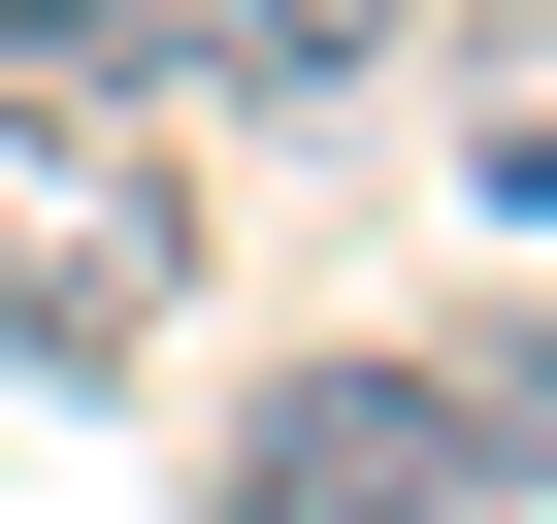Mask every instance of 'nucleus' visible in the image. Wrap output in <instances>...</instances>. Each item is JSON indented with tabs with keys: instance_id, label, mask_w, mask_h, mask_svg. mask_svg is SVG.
<instances>
[{
	"instance_id": "1",
	"label": "nucleus",
	"mask_w": 557,
	"mask_h": 524,
	"mask_svg": "<svg viewBox=\"0 0 557 524\" xmlns=\"http://www.w3.org/2000/svg\"><path fill=\"white\" fill-rule=\"evenodd\" d=\"M197 296V197H164V99L132 66H0V361H164Z\"/></svg>"
},
{
	"instance_id": "2",
	"label": "nucleus",
	"mask_w": 557,
	"mask_h": 524,
	"mask_svg": "<svg viewBox=\"0 0 557 524\" xmlns=\"http://www.w3.org/2000/svg\"><path fill=\"white\" fill-rule=\"evenodd\" d=\"M230 524H492V491H459V394H426V361H262Z\"/></svg>"
},
{
	"instance_id": "3",
	"label": "nucleus",
	"mask_w": 557,
	"mask_h": 524,
	"mask_svg": "<svg viewBox=\"0 0 557 524\" xmlns=\"http://www.w3.org/2000/svg\"><path fill=\"white\" fill-rule=\"evenodd\" d=\"M394 34H426V0H132V66H197V99H329Z\"/></svg>"
},
{
	"instance_id": "4",
	"label": "nucleus",
	"mask_w": 557,
	"mask_h": 524,
	"mask_svg": "<svg viewBox=\"0 0 557 524\" xmlns=\"http://www.w3.org/2000/svg\"><path fill=\"white\" fill-rule=\"evenodd\" d=\"M426 394H459V491H524V524H557V328H459Z\"/></svg>"
},
{
	"instance_id": "5",
	"label": "nucleus",
	"mask_w": 557,
	"mask_h": 524,
	"mask_svg": "<svg viewBox=\"0 0 557 524\" xmlns=\"http://www.w3.org/2000/svg\"><path fill=\"white\" fill-rule=\"evenodd\" d=\"M492 197H524V229H557V132H492Z\"/></svg>"
},
{
	"instance_id": "6",
	"label": "nucleus",
	"mask_w": 557,
	"mask_h": 524,
	"mask_svg": "<svg viewBox=\"0 0 557 524\" xmlns=\"http://www.w3.org/2000/svg\"><path fill=\"white\" fill-rule=\"evenodd\" d=\"M34 34H132V0H34Z\"/></svg>"
}]
</instances>
